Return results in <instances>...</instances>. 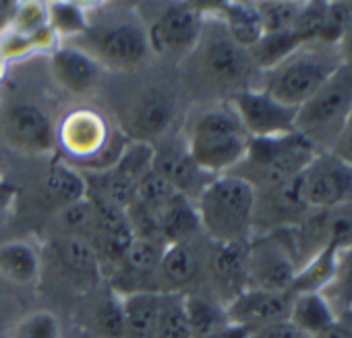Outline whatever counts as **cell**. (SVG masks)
Returning a JSON list of instances; mask_svg holds the SVG:
<instances>
[{
    "label": "cell",
    "mask_w": 352,
    "mask_h": 338,
    "mask_svg": "<svg viewBox=\"0 0 352 338\" xmlns=\"http://www.w3.org/2000/svg\"><path fill=\"white\" fill-rule=\"evenodd\" d=\"M344 65L338 44L323 40H309L300 44L282 63L261 73V87L278 102L300 108L309 102Z\"/></svg>",
    "instance_id": "1"
},
{
    "label": "cell",
    "mask_w": 352,
    "mask_h": 338,
    "mask_svg": "<svg viewBox=\"0 0 352 338\" xmlns=\"http://www.w3.org/2000/svg\"><path fill=\"white\" fill-rule=\"evenodd\" d=\"M193 204L199 214L201 233L212 243L234 245L251 241L257 191L241 177H214Z\"/></svg>",
    "instance_id": "2"
},
{
    "label": "cell",
    "mask_w": 352,
    "mask_h": 338,
    "mask_svg": "<svg viewBox=\"0 0 352 338\" xmlns=\"http://www.w3.org/2000/svg\"><path fill=\"white\" fill-rule=\"evenodd\" d=\"M251 137L234 108L220 104L204 110L187 131L185 147L191 160L210 177L228 175L243 162Z\"/></svg>",
    "instance_id": "3"
},
{
    "label": "cell",
    "mask_w": 352,
    "mask_h": 338,
    "mask_svg": "<svg viewBox=\"0 0 352 338\" xmlns=\"http://www.w3.org/2000/svg\"><path fill=\"white\" fill-rule=\"evenodd\" d=\"M319 149L300 133L251 139L243 162L228 175H236L255 191L280 187L305 173Z\"/></svg>",
    "instance_id": "4"
},
{
    "label": "cell",
    "mask_w": 352,
    "mask_h": 338,
    "mask_svg": "<svg viewBox=\"0 0 352 338\" xmlns=\"http://www.w3.org/2000/svg\"><path fill=\"white\" fill-rule=\"evenodd\" d=\"M75 46L87 52L102 69L129 71L141 67L149 54L145 23L135 15L114 13L96 19L89 11V25Z\"/></svg>",
    "instance_id": "5"
},
{
    "label": "cell",
    "mask_w": 352,
    "mask_h": 338,
    "mask_svg": "<svg viewBox=\"0 0 352 338\" xmlns=\"http://www.w3.org/2000/svg\"><path fill=\"white\" fill-rule=\"evenodd\" d=\"M56 145L77 164L87 162L85 175H98L118 162L126 145V137L116 135L106 120L94 108H75L63 116L56 125Z\"/></svg>",
    "instance_id": "6"
},
{
    "label": "cell",
    "mask_w": 352,
    "mask_h": 338,
    "mask_svg": "<svg viewBox=\"0 0 352 338\" xmlns=\"http://www.w3.org/2000/svg\"><path fill=\"white\" fill-rule=\"evenodd\" d=\"M352 112V63H344L331 79L296 110V133L319 151H329Z\"/></svg>",
    "instance_id": "7"
},
{
    "label": "cell",
    "mask_w": 352,
    "mask_h": 338,
    "mask_svg": "<svg viewBox=\"0 0 352 338\" xmlns=\"http://www.w3.org/2000/svg\"><path fill=\"white\" fill-rule=\"evenodd\" d=\"M206 25L201 40L195 48L201 56V71L204 75L220 89H230L234 94L253 87L249 85L251 73L255 69L249 50L239 46L224 25L216 21L214 17L206 15Z\"/></svg>",
    "instance_id": "8"
},
{
    "label": "cell",
    "mask_w": 352,
    "mask_h": 338,
    "mask_svg": "<svg viewBox=\"0 0 352 338\" xmlns=\"http://www.w3.org/2000/svg\"><path fill=\"white\" fill-rule=\"evenodd\" d=\"M298 270L290 229L255 235L247 243V288L290 293Z\"/></svg>",
    "instance_id": "9"
},
{
    "label": "cell",
    "mask_w": 352,
    "mask_h": 338,
    "mask_svg": "<svg viewBox=\"0 0 352 338\" xmlns=\"http://www.w3.org/2000/svg\"><path fill=\"white\" fill-rule=\"evenodd\" d=\"M206 17L201 5L191 3H172L157 17L145 25L147 42L151 54L179 59L195 52L201 34H204Z\"/></svg>",
    "instance_id": "10"
},
{
    "label": "cell",
    "mask_w": 352,
    "mask_h": 338,
    "mask_svg": "<svg viewBox=\"0 0 352 338\" xmlns=\"http://www.w3.org/2000/svg\"><path fill=\"white\" fill-rule=\"evenodd\" d=\"M298 185L313 212L352 204V164L331 151H319L298 177Z\"/></svg>",
    "instance_id": "11"
},
{
    "label": "cell",
    "mask_w": 352,
    "mask_h": 338,
    "mask_svg": "<svg viewBox=\"0 0 352 338\" xmlns=\"http://www.w3.org/2000/svg\"><path fill=\"white\" fill-rule=\"evenodd\" d=\"M230 106L251 139L278 137L296 131V108L278 102L257 85L234 94Z\"/></svg>",
    "instance_id": "12"
},
{
    "label": "cell",
    "mask_w": 352,
    "mask_h": 338,
    "mask_svg": "<svg viewBox=\"0 0 352 338\" xmlns=\"http://www.w3.org/2000/svg\"><path fill=\"white\" fill-rule=\"evenodd\" d=\"M0 135L21 154L42 156L54 151L56 127L52 118L36 104L15 102L0 116Z\"/></svg>",
    "instance_id": "13"
},
{
    "label": "cell",
    "mask_w": 352,
    "mask_h": 338,
    "mask_svg": "<svg viewBox=\"0 0 352 338\" xmlns=\"http://www.w3.org/2000/svg\"><path fill=\"white\" fill-rule=\"evenodd\" d=\"M313 210L305 204L300 196L298 177L265 191H257L253 237L274 231H286L298 226Z\"/></svg>",
    "instance_id": "14"
},
{
    "label": "cell",
    "mask_w": 352,
    "mask_h": 338,
    "mask_svg": "<svg viewBox=\"0 0 352 338\" xmlns=\"http://www.w3.org/2000/svg\"><path fill=\"white\" fill-rule=\"evenodd\" d=\"M166 245L160 241L135 239L122 262L108 276L110 291L124 297L135 293H157L155 291V272L164 255Z\"/></svg>",
    "instance_id": "15"
},
{
    "label": "cell",
    "mask_w": 352,
    "mask_h": 338,
    "mask_svg": "<svg viewBox=\"0 0 352 338\" xmlns=\"http://www.w3.org/2000/svg\"><path fill=\"white\" fill-rule=\"evenodd\" d=\"M292 293H276L261 288H245L224 305L226 319L247 332L288 319Z\"/></svg>",
    "instance_id": "16"
},
{
    "label": "cell",
    "mask_w": 352,
    "mask_h": 338,
    "mask_svg": "<svg viewBox=\"0 0 352 338\" xmlns=\"http://www.w3.org/2000/svg\"><path fill=\"white\" fill-rule=\"evenodd\" d=\"M151 168L170 183V187L176 193L191 202H195L197 196L204 191V187L214 179L208 173H204L191 160L185 145L183 147H176V145L153 147Z\"/></svg>",
    "instance_id": "17"
},
{
    "label": "cell",
    "mask_w": 352,
    "mask_h": 338,
    "mask_svg": "<svg viewBox=\"0 0 352 338\" xmlns=\"http://www.w3.org/2000/svg\"><path fill=\"white\" fill-rule=\"evenodd\" d=\"M174 100L168 94L153 92L143 96L129 112L124 131L131 135V141H143L153 145L162 137L174 118Z\"/></svg>",
    "instance_id": "18"
},
{
    "label": "cell",
    "mask_w": 352,
    "mask_h": 338,
    "mask_svg": "<svg viewBox=\"0 0 352 338\" xmlns=\"http://www.w3.org/2000/svg\"><path fill=\"white\" fill-rule=\"evenodd\" d=\"M50 69L54 79L71 94L91 92L104 71L87 52L75 44L58 46L54 52H50Z\"/></svg>",
    "instance_id": "19"
},
{
    "label": "cell",
    "mask_w": 352,
    "mask_h": 338,
    "mask_svg": "<svg viewBox=\"0 0 352 338\" xmlns=\"http://www.w3.org/2000/svg\"><path fill=\"white\" fill-rule=\"evenodd\" d=\"M199 257L193 243L168 245L155 272V291L160 295H187V288L197 280Z\"/></svg>",
    "instance_id": "20"
},
{
    "label": "cell",
    "mask_w": 352,
    "mask_h": 338,
    "mask_svg": "<svg viewBox=\"0 0 352 338\" xmlns=\"http://www.w3.org/2000/svg\"><path fill=\"white\" fill-rule=\"evenodd\" d=\"M208 270L216 291L224 297L222 305H226L230 299L247 288V243H214V251L208 260Z\"/></svg>",
    "instance_id": "21"
},
{
    "label": "cell",
    "mask_w": 352,
    "mask_h": 338,
    "mask_svg": "<svg viewBox=\"0 0 352 338\" xmlns=\"http://www.w3.org/2000/svg\"><path fill=\"white\" fill-rule=\"evenodd\" d=\"M44 255L40 247L28 239H9L0 243V278L13 286H34L40 282Z\"/></svg>",
    "instance_id": "22"
},
{
    "label": "cell",
    "mask_w": 352,
    "mask_h": 338,
    "mask_svg": "<svg viewBox=\"0 0 352 338\" xmlns=\"http://www.w3.org/2000/svg\"><path fill=\"white\" fill-rule=\"evenodd\" d=\"M52 255L60 270L67 276H73L75 282H96L102 276L100 260L94 251V247L79 237L71 235H58L52 241Z\"/></svg>",
    "instance_id": "23"
},
{
    "label": "cell",
    "mask_w": 352,
    "mask_h": 338,
    "mask_svg": "<svg viewBox=\"0 0 352 338\" xmlns=\"http://www.w3.org/2000/svg\"><path fill=\"white\" fill-rule=\"evenodd\" d=\"M201 11L206 15L214 17L216 21H220L224 25V30L228 32V36L245 50H251L263 36V25H261L255 5L220 3V5H212L210 11L206 7H201Z\"/></svg>",
    "instance_id": "24"
},
{
    "label": "cell",
    "mask_w": 352,
    "mask_h": 338,
    "mask_svg": "<svg viewBox=\"0 0 352 338\" xmlns=\"http://www.w3.org/2000/svg\"><path fill=\"white\" fill-rule=\"evenodd\" d=\"M162 241L168 245L193 243L197 235H201V222L197 208L191 200L176 196L160 214H157Z\"/></svg>",
    "instance_id": "25"
},
{
    "label": "cell",
    "mask_w": 352,
    "mask_h": 338,
    "mask_svg": "<svg viewBox=\"0 0 352 338\" xmlns=\"http://www.w3.org/2000/svg\"><path fill=\"white\" fill-rule=\"evenodd\" d=\"M44 196L58 210L87 198V177L69 162L56 160L44 177Z\"/></svg>",
    "instance_id": "26"
},
{
    "label": "cell",
    "mask_w": 352,
    "mask_h": 338,
    "mask_svg": "<svg viewBox=\"0 0 352 338\" xmlns=\"http://www.w3.org/2000/svg\"><path fill=\"white\" fill-rule=\"evenodd\" d=\"M288 319L309 338L340 319L323 293H298L292 297Z\"/></svg>",
    "instance_id": "27"
},
{
    "label": "cell",
    "mask_w": 352,
    "mask_h": 338,
    "mask_svg": "<svg viewBox=\"0 0 352 338\" xmlns=\"http://www.w3.org/2000/svg\"><path fill=\"white\" fill-rule=\"evenodd\" d=\"M122 309L126 321V338H153L160 315V293H135L124 295Z\"/></svg>",
    "instance_id": "28"
},
{
    "label": "cell",
    "mask_w": 352,
    "mask_h": 338,
    "mask_svg": "<svg viewBox=\"0 0 352 338\" xmlns=\"http://www.w3.org/2000/svg\"><path fill=\"white\" fill-rule=\"evenodd\" d=\"M183 305H185V315H187V324L191 330V338H206L208 334L228 324L224 305L220 301L187 293L183 295Z\"/></svg>",
    "instance_id": "29"
},
{
    "label": "cell",
    "mask_w": 352,
    "mask_h": 338,
    "mask_svg": "<svg viewBox=\"0 0 352 338\" xmlns=\"http://www.w3.org/2000/svg\"><path fill=\"white\" fill-rule=\"evenodd\" d=\"M89 332L91 338H126V321L120 295L110 291L96 303L89 317Z\"/></svg>",
    "instance_id": "30"
},
{
    "label": "cell",
    "mask_w": 352,
    "mask_h": 338,
    "mask_svg": "<svg viewBox=\"0 0 352 338\" xmlns=\"http://www.w3.org/2000/svg\"><path fill=\"white\" fill-rule=\"evenodd\" d=\"M48 25L63 40H77L85 34L89 25V7L81 3H48Z\"/></svg>",
    "instance_id": "31"
},
{
    "label": "cell",
    "mask_w": 352,
    "mask_h": 338,
    "mask_svg": "<svg viewBox=\"0 0 352 338\" xmlns=\"http://www.w3.org/2000/svg\"><path fill=\"white\" fill-rule=\"evenodd\" d=\"M5 338H63V324L56 313L36 309L19 317Z\"/></svg>",
    "instance_id": "32"
},
{
    "label": "cell",
    "mask_w": 352,
    "mask_h": 338,
    "mask_svg": "<svg viewBox=\"0 0 352 338\" xmlns=\"http://www.w3.org/2000/svg\"><path fill=\"white\" fill-rule=\"evenodd\" d=\"M153 338H191L183 295H162Z\"/></svg>",
    "instance_id": "33"
},
{
    "label": "cell",
    "mask_w": 352,
    "mask_h": 338,
    "mask_svg": "<svg viewBox=\"0 0 352 338\" xmlns=\"http://www.w3.org/2000/svg\"><path fill=\"white\" fill-rule=\"evenodd\" d=\"M176 196L179 193L170 187V183L162 175H157L153 168H149V171L137 183L135 202L157 216Z\"/></svg>",
    "instance_id": "34"
},
{
    "label": "cell",
    "mask_w": 352,
    "mask_h": 338,
    "mask_svg": "<svg viewBox=\"0 0 352 338\" xmlns=\"http://www.w3.org/2000/svg\"><path fill=\"white\" fill-rule=\"evenodd\" d=\"M302 3H255L263 34L294 30Z\"/></svg>",
    "instance_id": "35"
},
{
    "label": "cell",
    "mask_w": 352,
    "mask_h": 338,
    "mask_svg": "<svg viewBox=\"0 0 352 338\" xmlns=\"http://www.w3.org/2000/svg\"><path fill=\"white\" fill-rule=\"evenodd\" d=\"M325 233L327 247H333L340 253L352 245V204L325 210Z\"/></svg>",
    "instance_id": "36"
},
{
    "label": "cell",
    "mask_w": 352,
    "mask_h": 338,
    "mask_svg": "<svg viewBox=\"0 0 352 338\" xmlns=\"http://www.w3.org/2000/svg\"><path fill=\"white\" fill-rule=\"evenodd\" d=\"M44 28H48V3H19L9 32L34 36Z\"/></svg>",
    "instance_id": "37"
},
{
    "label": "cell",
    "mask_w": 352,
    "mask_h": 338,
    "mask_svg": "<svg viewBox=\"0 0 352 338\" xmlns=\"http://www.w3.org/2000/svg\"><path fill=\"white\" fill-rule=\"evenodd\" d=\"M247 338H309V336L302 334L290 319H282V321H276V324H270V326L249 332Z\"/></svg>",
    "instance_id": "38"
},
{
    "label": "cell",
    "mask_w": 352,
    "mask_h": 338,
    "mask_svg": "<svg viewBox=\"0 0 352 338\" xmlns=\"http://www.w3.org/2000/svg\"><path fill=\"white\" fill-rule=\"evenodd\" d=\"M329 151L336 154L338 158H342L344 162L352 164V112H350L340 137L336 139V143H333V147Z\"/></svg>",
    "instance_id": "39"
},
{
    "label": "cell",
    "mask_w": 352,
    "mask_h": 338,
    "mask_svg": "<svg viewBox=\"0 0 352 338\" xmlns=\"http://www.w3.org/2000/svg\"><path fill=\"white\" fill-rule=\"evenodd\" d=\"M17 7H19V3H13V0H0V38L11 30Z\"/></svg>",
    "instance_id": "40"
},
{
    "label": "cell",
    "mask_w": 352,
    "mask_h": 338,
    "mask_svg": "<svg viewBox=\"0 0 352 338\" xmlns=\"http://www.w3.org/2000/svg\"><path fill=\"white\" fill-rule=\"evenodd\" d=\"M311 338H352V326L346 321V319H338V321H333L329 328H325V330H321L319 334H315V336H311Z\"/></svg>",
    "instance_id": "41"
},
{
    "label": "cell",
    "mask_w": 352,
    "mask_h": 338,
    "mask_svg": "<svg viewBox=\"0 0 352 338\" xmlns=\"http://www.w3.org/2000/svg\"><path fill=\"white\" fill-rule=\"evenodd\" d=\"M247 336H249L247 330H243L239 326H232V324H226V326L218 328L216 332L208 334L206 338H247Z\"/></svg>",
    "instance_id": "42"
},
{
    "label": "cell",
    "mask_w": 352,
    "mask_h": 338,
    "mask_svg": "<svg viewBox=\"0 0 352 338\" xmlns=\"http://www.w3.org/2000/svg\"><path fill=\"white\" fill-rule=\"evenodd\" d=\"M340 50H342V56H344V63H352V19L348 21L340 42H338Z\"/></svg>",
    "instance_id": "43"
},
{
    "label": "cell",
    "mask_w": 352,
    "mask_h": 338,
    "mask_svg": "<svg viewBox=\"0 0 352 338\" xmlns=\"http://www.w3.org/2000/svg\"><path fill=\"white\" fill-rule=\"evenodd\" d=\"M7 65H9V63H7L3 56H0V81H3V79H5V75H7Z\"/></svg>",
    "instance_id": "44"
},
{
    "label": "cell",
    "mask_w": 352,
    "mask_h": 338,
    "mask_svg": "<svg viewBox=\"0 0 352 338\" xmlns=\"http://www.w3.org/2000/svg\"><path fill=\"white\" fill-rule=\"evenodd\" d=\"M342 319H346V321H348V324L352 326V305H350V307H348V309L344 311V315H342Z\"/></svg>",
    "instance_id": "45"
},
{
    "label": "cell",
    "mask_w": 352,
    "mask_h": 338,
    "mask_svg": "<svg viewBox=\"0 0 352 338\" xmlns=\"http://www.w3.org/2000/svg\"><path fill=\"white\" fill-rule=\"evenodd\" d=\"M5 185H7V183H5V177H3V175H0V191H3V189H5Z\"/></svg>",
    "instance_id": "46"
}]
</instances>
